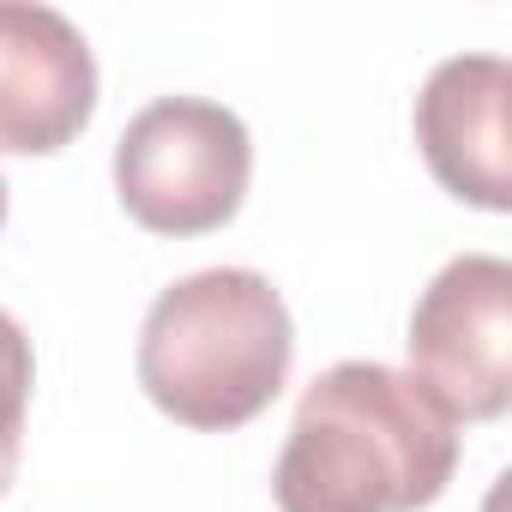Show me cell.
<instances>
[{
  "mask_svg": "<svg viewBox=\"0 0 512 512\" xmlns=\"http://www.w3.org/2000/svg\"><path fill=\"white\" fill-rule=\"evenodd\" d=\"M253 181V139L235 109L211 97H157L115 139L121 211L151 235L223 229Z\"/></svg>",
  "mask_w": 512,
  "mask_h": 512,
  "instance_id": "cell-3",
  "label": "cell"
},
{
  "mask_svg": "<svg viewBox=\"0 0 512 512\" xmlns=\"http://www.w3.org/2000/svg\"><path fill=\"white\" fill-rule=\"evenodd\" d=\"M410 380L452 422H494L512 404V266L458 253L410 314Z\"/></svg>",
  "mask_w": 512,
  "mask_h": 512,
  "instance_id": "cell-4",
  "label": "cell"
},
{
  "mask_svg": "<svg viewBox=\"0 0 512 512\" xmlns=\"http://www.w3.org/2000/svg\"><path fill=\"white\" fill-rule=\"evenodd\" d=\"M31 386H37V356L25 326L0 308V494L19 476V452H25V416H31Z\"/></svg>",
  "mask_w": 512,
  "mask_h": 512,
  "instance_id": "cell-7",
  "label": "cell"
},
{
  "mask_svg": "<svg viewBox=\"0 0 512 512\" xmlns=\"http://www.w3.org/2000/svg\"><path fill=\"white\" fill-rule=\"evenodd\" d=\"M0 223H7V175H0Z\"/></svg>",
  "mask_w": 512,
  "mask_h": 512,
  "instance_id": "cell-8",
  "label": "cell"
},
{
  "mask_svg": "<svg viewBox=\"0 0 512 512\" xmlns=\"http://www.w3.org/2000/svg\"><path fill=\"white\" fill-rule=\"evenodd\" d=\"M416 145L452 199L512 211V67L500 55L440 61L416 97Z\"/></svg>",
  "mask_w": 512,
  "mask_h": 512,
  "instance_id": "cell-6",
  "label": "cell"
},
{
  "mask_svg": "<svg viewBox=\"0 0 512 512\" xmlns=\"http://www.w3.org/2000/svg\"><path fill=\"white\" fill-rule=\"evenodd\" d=\"M97 115V55L55 7L0 0V151L49 157Z\"/></svg>",
  "mask_w": 512,
  "mask_h": 512,
  "instance_id": "cell-5",
  "label": "cell"
},
{
  "mask_svg": "<svg viewBox=\"0 0 512 512\" xmlns=\"http://www.w3.org/2000/svg\"><path fill=\"white\" fill-rule=\"evenodd\" d=\"M458 470V422L386 362H332L272 470L278 512H416Z\"/></svg>",
  "mask_w": 512,
  "mask_h": 512,
  "instance_id": "cell-1",
  "label": "cell"
},
{
  "mask_svg": "<svg viewBox=\"0 0 512 512\" xmlns=\"http://www.w3.org/2000/svg\"><path fill=\"white\" fill-rule=\"evenodd\" d=\"M296 326L266 272L211 266L169 284L139 326L145 398L199 434H229L290 386Z\"/></svg>",
  "mask_w": 512,
  "mask_h": 512,
  "instance_id": "cell-2",
  "label": "cell"
}]
</instances>
